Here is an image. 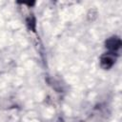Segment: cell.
<instances>
[{
    "mask_svg": "<svg viewBox=\"0 0 122 122\" xmlns=\"http://www.w3.org/2000/svg\"><path fill=\"white\" fill-rule=\"evenodd\" d=\"M115 62V56H114V53H111V52H108V53H105L101 56L100 58V66L104 69V70H109L111 69L113 64Z\"/></svg>",
    "mask_w": 122,
    "mask_h": 122,
    "instance_id": "1",
    "label": "cell"
},
{
    "mask_svg": "<svg viewBox=\"0 0 122 122\" xmlns=\"http://www.w3.org/2000/svg\"><path fill=\"white\" fill-rule=\"evenodd\" d=\"M105 44H106V48L109 50V51L111 53H114L115 51H117L120 49L121 40L117 36H112V37H110L109 39H107Z\"/></svg>",
    "mask_w": 122,
    "mask_h": 122,
    "instance_id": "2",
    "label": "cell"
}]
</instances>
